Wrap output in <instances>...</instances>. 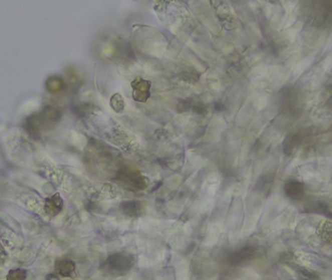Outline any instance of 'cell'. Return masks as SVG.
I'll return each instance as SVG.
<instances>
[{"mask_svg":"<svg viewBox=\"0 0 332 280\" xmlns=\"http://www.w3.org/2000/svg\"><path fill=\"white\" fill-rule=\"evenodd\" d=\"M61 119V112L54 107H47L40 113L30 117L26 127L31 133H41L43 130L52 128Z\"/></svg>","mask_w":332,"mask_h":280,"instance_id":"cell-1","label":"cell"},{"mask_svg":"<svg viewBox=\"0 0 332 280\" xmlns=\"http://www.w3.org/2000/svg\"><path fill=\"white\" fill-rule=\"evenodd\" d=\"M117 180L123 188L131 191H140L147 186L145 177L139 171L129 169L119 171L117 174Z\"/></svg>","mask_w":332,"mask_h":280,"instance_id":"cell-2","label":"cell"},{"mask_svg":"<svg viewBox=\"0 0 332 280\" xmlns=\"http://www.w3.org/2000/svg\"><path fill=\"white\" fill-rule=\"evenodd\" d=\"M134 264V258L127 253H116L107 260L108 267L115 272L123 273L128 271Z\"/></svg>","mask_w":332,"mask_h":280,"instance_id":"cell-3","label":"cell"},{"mask_svg":"<svg viewBox=\"0 0 332 280\" xmlns=\"http://www.w3.org/2000/svg\"><path fill=\"white\" fill-rule=\"evenodd\" d=\"M133 88V98L138 102H146L150 96L151 82L144 80L142 78H136L132 82Z\"/></svg>","mask_w":332,"mask_h":280,"instance_id":"cell-4","label":"cell"},{"mask_svg":"<svg viewBox=\"0 0 332 280\" xmlns=\"http://www.w3.org/2000/svg\"><path fill=\"white\" fill-rule=\"evenodd\" d=\"M255 253H256V249L252 246L243 247L239 251L234 252L229 257V263L233 265L243 264V263L249 261L250 259H252L254 257Z\"/></svg>","mask_w":332,"mask_h":280,"instance_id":"cell-5","label":"cell"},{"mask_svg":"<svg viewBox=\"0 0 332 280\" xmlns=\"http://www.w3.org/2000/svg\"><path fill=\"white\" fill-rule=\"evenodd\" d=\"M285 194L293 201H300L305 195V187L298 181H289L285 185Z\"/></svg>","mask_w":332,"mask_h":280,"instance_id":"cell-6","label":"cell"},{"mask_svg":"<svg viewBox=\"0 0 332 280\" xmlns=\"http://www.w3.org/2000/svg\"><path fill=\"white\" fill-rule=\"evenodd\" d=\"M63 207V201L61 199L60 194H55L51 198H48L45 202L46 213L49 216H56L61 211Z\"/></svg>","mask_w":332,"mask_h":280,"instance_id":"cell-7","label":"cell"},{"mask_svg":"<svg viewBox=\"0 0 332 280\" xmlns=\"http://www.w3.org/2000/svg\"><path fill=\"white\" fill-rule=\"evenodd\" d=\"M121 209L125 215H128L130 217L141 216L145 211L144 205L141 202H135V201L122 202Z\"/></svg>","mask_w":332,"mask_h":280,"instance_id":"cell-8","label":"cell"},{"mask_svg":"<svg viewBox=\"0 0 332 280\" xmlns=\"http://www.w3.org/2000/svg\"><path fill=\"white\" fill-rule=\"evenodd\" d=\"M55 268L57 273L62 277H70L75 271V263L71 260L63 259L56 263Z\"/></svg>","mask_w":332,"mask_h":280,"instance_id":"cell-9","label":"cell"},{"mask_svg":"<svg viewBox=\"0 0 332 280\" xmlns=\"http://www.w3.org/2000/svg\"><path fill=\"white\" fill-rule=\"evenodd\" d=\"M111 107L117 113H121L124 108V102L123 98L121 97L120 93H116L111 98Z\"/></svg>","mask_w":332,"mask_h":280,"instance_id":"cell-10","label":"cell"},{"mask_svg":"<svg viewBox=\"0 0 332 280\" xmlns=\"http://www.w3.org/2000/svg\"><path fill=\"white\" fill-rule=\"evenodd\" d=\"M47 88L49 91L55 93L60 91L61 88V80L58 78H51L47 82Z\"/></svg>","mask_w":332,"mask_h":280,"instance_id":"cell-11","label":"cell"},{"mask_svg":"<svg viewBox=\"0 0 332 280\" xmlns=\"http://www.w3.org/2000/svg\"><path fill=\"white\" fill-rule=\"evenodd\" d=\"M27 277V272L23 269H12L9 271V274L7 275V279L22 280Z\"/></svg>","mask_w":332,"mask_h":280,"instance_id":"cell-12","label":"cell"},{"mask_svg":"<svg viewBox=\"0 0 332 280\" xmlns=\"http://www.w3.org/2000/svg\"><path fill=\"white\" fill-rule=\"evenodd\" d=\"M6 259H7V253L3 248V246L0 244V264H4Z\"/></svg>","mask_w":332,"mask_h":280,"instance_id":"cell-13","label":"cell"}]
</instances>
